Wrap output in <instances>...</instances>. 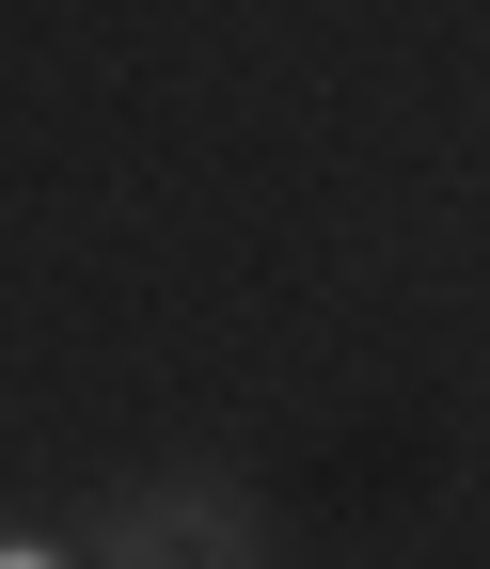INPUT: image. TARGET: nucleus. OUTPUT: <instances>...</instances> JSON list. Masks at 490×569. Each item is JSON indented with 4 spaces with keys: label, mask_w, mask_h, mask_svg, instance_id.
I'll return each instance as SVG.
<instances>
[{
    "label": "nucleus",
    "mask_w": 490,
    "mask_h": 569,
    "mask_svg": "<svg viewBox=\"0 0 490 569\" xmlns=\"http://www.w3.org/2000/svg\"><path fill=\"white\" fill-rule=\"evenodd\" d=\"M0 569H63V553H48V538H0Z\"/></svg>",
    "instance_id": "f257e3e1"
}]
</instances>
